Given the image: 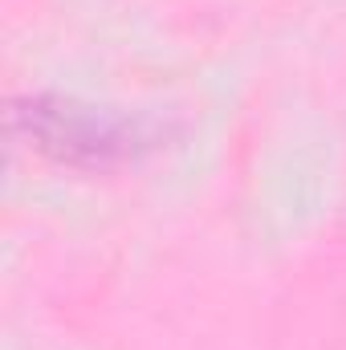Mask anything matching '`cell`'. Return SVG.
Returning a JSON list of instances; mask_svg holds the SVG:
<instances>
[{
	"label": "cell",
	"mask_w": 346,
	"mask_h": 350,
	"mask_svg": "<svg viewBox=\"0 0 346 350\" xmlns=\"http://www.w3.org/2000/svg\"><path fill=\"white\" fill-rule=\"evenodd\" d=\"M12 126L49 159L70 167H114L151 147L139 118L62 94H29L12 102Z\"/></svg>",
	"instance_id": "cell-1"
}]
</instances>
